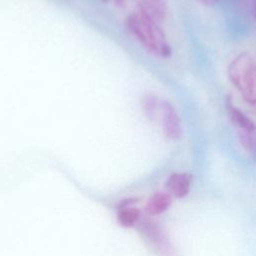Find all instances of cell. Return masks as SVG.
Returning <instances> with one entry per match:
<instances>
[{
    "label": "cell",
    "instance_id": "cell-9",
    "mask_svg": "<svg viewBox=\"0 0 256 256\" xmlns=\"http://www.w3.org/2000/svg\"><path fill=\"white\" fill-rule=\"evenodd\" d=\"M140 217V211L137 208H131L124 206L121 208L117 215L118 223L123 227L134 226Z\"/></svg>",
    "mask_w": 256,
    "mask_h": 256
},
{
    "label": "cell",
    "instance_id": "cell-10",
    "mask_svg": "<svg viewBox=\"0 0 256 256\" xmlns=\"http://www.w3.org/2000/svg\"><path fill=\"white\" fill-rule=\"evenodd\" d=\"M238 136H239V141L242 144V146L247 149L250 150L253 147V132H249V131H238Z\"/></svg>",
    "mask_w": 256,
    "mask_h": 256
},
{
    "label": "cell",
    "instance_id": "cell-7",
    "mask_svg": "<svg viewBox=\"0 0 256 256\" xmlns=\"http://www.w3.org/2000/svg\"><path fill=\"white\" fill-rule=\"evenodd\" d=\"M172 203V198L167 193H156L150 197L147 205L146 211L150 215L161 214L166 211Z\"/></svg>",
    "mask_w": 256,
    "mask_h": 256
},
{
    "label": "cell",
    "instance_id": "cell-2",
    "mask_svg": "<svg viewBox=\"0 0 256 256\" xmlns=\"http://www.w3.org/2000/svg\"><path fill=\"white\" fill-rule=\"evenodd\" d=\"M228 75L241 93L242 97L250 104L255 103V62L249 52L239 54L228 67Z\"/></svg>",
    "mask_w": 256,
    "mask_h": 256
},
{
    "label": "cell",
    "instance_id": "cell-3",
    "mask_svg": "<svg viewBox=\"0 0 256 256\" xmlns=\"http://www.w3.org/2000/svg\"><path fill=\"white\" fill-rule=\"evenodd\" d=\"M162 126L165 135L172 140H178L182 135L181 121L177 110L168 101H163L161 104Z\"/></svg>",
    "mask_w": 256,
    "mask_h": 256
},
{
    "label": "cell",
    "instance_id": "cell-5",
    "mask_svg": "<svg viewBox=\"0 0 256 256\" xmlns=\"http://www.w3.org/2000/svg\"><path fill=\"white\" fill-rule=\"evenodd\" d=\"M169 191L177 198H183L189 192L190 176L186 173H173L166 182Z\"/></svg>",
    "mask_w": 256,
    "mask_h": 256
},
{
    "label": "cell",
    "instance_id": "cell-4",
    "mask_svg": "<svg viewBox=\"0 0 256 256\" xmlns=\"http://www.w3.org/2000/svg\"><path fill=\"white\" fill-rule=\"evenodd\" d=\"M140 7V12L152 20L162 22L166 18L167 6L165 0H136Z\"/></svg>",
    "mask_w": 256,
    "mask_h": 256
},
{
    "label": "cell",
    "instance_id": "cell-6",
    "mask_svg": "<svg viewBox=\"0 0 256 256\" xmlns=\"http://www.w3.org/2000/svg\"><path fill=\"white\" fill-rule=\"evenodd\" d=\"M227 112L230 120L238 128V131H249L254 132L253 122L237 107H235L231 102H227Z\"/></svg>",
    "mask_w": 256,
    "mask_h": 256
},
{
    "label": "cell",
    "instance_id": "cell-1",
    "mask_svg": "<svg viewBox=\"0 0 256 256\" xmlns=\"http://www.w3.org/2000/svg\"><path fill=\"white\" fill-rule=\"evenodd\" d=\"M125 27L153 55L162 58L171 55V47L158 23L142 12L130 14L125 20Z\"/></svg>",
    "mask_w": 256,
    "mask_h": 256
},
{
    "label": "cell",
    "instance_id": "cell-11",
    "mask_svg": "<svg viewBox=\"0 0 256 256\" xmlns=\"http://www.w3.org/2000/svg\"><path fill=\"white\" fill-rule=\"evenodd\" d=\"M199 2L203 3L204 5H208V6H212L214 5L218 0H198Z\"/></svg>",
    "mask_w": 256,
    "mask_h": 256
},
{
    "label": "cell",
    "instance_id": "cell-8",
    "mask_svg": "<svg viewBox=\"0 0 256 256\" xmlns=\"http://www.w3.org/2000/svg\"><path fill=\"white\" fill-rule=\"evenodd\" d=\"M161 104L162 102H160L159 98L153 94H146L141 99L142 109L150 119H154L160 112Z\"/></svg>",
    "mask_w": 256,
    "mask_h": 256
}]
</instances>
